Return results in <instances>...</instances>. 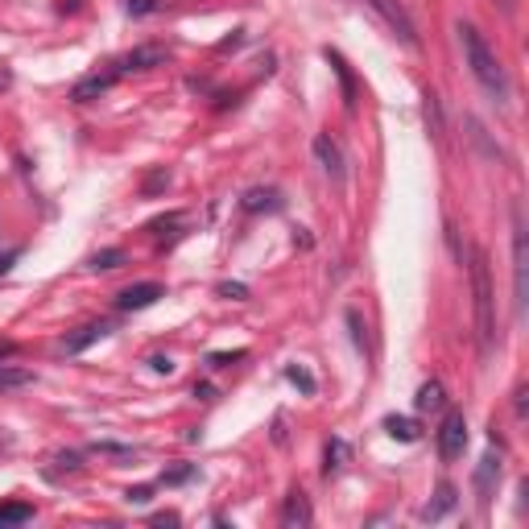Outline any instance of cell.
Returning a JSON list of instances; mask_svg holds the SVG:
<instances>
[{
    "label": "cell",
    "mask_w": 529,
    "mask_h": 529,
    "mask_svg": "<svg viewBox=\"0 0 529 529\" xmlns=\"http://www.w3.org/2000/svg\"><path fill=\"white\" fill-rule=\"evenodd\" d=\"M456 488H451V484H438V493H435V501L426 505V509H422V521H438V517H446V513L456 509Z\"/></svg>",
    "instance_id": "cell-12"
},
{
    "label": "cell",
    "mask_w": 529,
    "mask_h": 529,
    "mask_svg": "<svg viewBox=\"0 0 529 529\" xmlns=\"http://www.w3.org/2000/svg\"><path fill=\"white\" fill-rule=\"evenodd\" d=\"M496 5H501L505 13H513V5H517V0H496Z\"/></svg>",
    "instance_id": "cell-32"
},
{
    "label": "cell",
    "mask_w": 529,
    "mask_h": 529,
    "mask_svg": "<svg viewBox=\"0 0 529 529\" xmlns=\"http://www.w3.org/2000/svg\"><path fill=\"white\" fill-rule=\"evenodd\" d=\"M236 360H244V352H215L207 364H211V368H228V364H236Z\"/></svg>",
    "instance_id": "cell-24"
},
{
    "label": "cell",
    "mask_w": 529,
    "mask_h": 529,
    "mask_svg": "<svg viewBox=\"0 0 529 529\" xmlns=\"http://www.w3.org/2000/svg\"><path fill=\"white\" fill-rule=\"evenodd\" d=\"M240 207L244 211H278L281 199H278V191H260L257 186V191H249V195L240 199Z\"/></svg>",
    "instance_id": "cell-14"
},
{
    "label": "cell",
    "mask_w": 529,
    "mask_h": 529,
    "mask_svg": "<svg viewBox=\"0 0 529 529\" xmlns=\"http://www.w3.org/2000/svg\"><path fill=\"white\" fill-rule=\"evenodd\" d=\"M191 475H195V467H178V472L162 475V484H182V480H191Z\"/></svg>",
    "instance_id": "cell-26"
},
{
    "label": "cell",
    "mask_w": 529,
    "mask_h": 529,
    "mask_svg": "<svg viewBox=\"0 0 529 529\" xmlns=\"http://www.w3.org/2000/svg\"><path fill=\"white\" fill-rule=\"evenodd\" d=\"M525 228H521V207H513V294H517V310L525 307Z\"/></svg>",
    "instance_id": "cell-4"
},
{
    "label": "cell",
    "mask_w": 529,
    "mask_h": 529,
    "mask_svg": "<svg viewBox=\"0 0 529 529\" xmlns=\"http://www.w3.org/2000/svg\"><path fill=\"white\" fill-rule=\"evenodd\" d=\"M220 294H223V298H232V302H244V298H249V286H240V281H223Z\"/></svg>",
    "instance_id": "cell-23"
},
{
    "label": "cell",
    "mask_w": 529,
    "mask_h": 529,
    "mask_svg": "<svg viewBox=\"0 0 529 529\" xmlns=\"http://www.w3.org/2000/svg\"><path fill=\"white\" fill-rule=\"evenodd\" d=\"M13 352H17V344H9V339H0V360H9Z\"/></svg>",
    "instance_id": "cell-30"
},
{
    "label": "cell",
    "mask_w": 529,
    "mask_h": 529,
    "mask_svg": "<svg viewBox=\"0 0 529 529\" xmlns=\"http://www.w3.org/2000/svg\"><path fill=\"white\" fill-rule=\"evenodd\" d=\"M149 364H153V372H166V377L174 372V360H170V356H153Z\"/></svg>",
    "instance_id": "cell-27"
},
{
    "label": "cell",
    "mask_w": 529,
    "mask_h": 529,
    "mask_svg": "<svg viewBox=\"0 0 529 529\" xmlns=\"http://www.w3.org/2000/svg\"><path fill=\"white\" fill-rule=\"evenodd\" d=\"M149 493H153V488H145V484H141V488H129V493H124V501H129V505H149Z\"/></svg>",
    "instance_id": "cell-25"
},
{
    "label": "cell",
    "mask_w": 529,
    "mask_h": 529,
    "mask_svg": "<svg viewBox=\"0 0 529 529\" xmlns=\"http://www.w3.org/2000/svg\"><path fill=\"white\" fill-rule=\"evenodd\" d=\"M170 58L166 46H137L132 54L121 58V71H153V66H162Z\"/></svg>",
    "instance_id": "cell-8"
},
{
    "label": "cell",
    "mask_w": 529,
    "mask_h": 529,
    "mask_svg": "<svg viewBox=\"0 0 529 529\" xmlns=\"http://www.w3.org/2000/svg\"><path fill=\"white\" fill-rule=\"evenodd\" d=\"M339 459H348V443H339V438H335V443L327 446V472H331V467H339Z\"/></svg>",
    "instance_id": "cell-22"
},
{
    "label": "cell",
    "mask_w": 529,
    "mask_h": 529,
    "mask_svg": "<svg viewBox=\"0 0 529 529\" xmlns=\"http://www.w3.org/2000/svg\"><path fill=\"white\" fill-rule=\"evenodd\" d=\"M112 83H116V71H108V74H87V79H79V83H74L71 100L87 103V100H95V95H103V92H108Z\"/></svg>",
    "instance_id": "cell-10"
},
{
    "label": "cell",
    "mask_w": 529,
    "mask_h": 529,
    "mask_svg": "<svg viewBox=\"0 0 529 529\" xmlns=\"http://www.w3.org/2000/svg\"><path fill=\"white\" fill-rule=\"evenodd\" d=\"M459 42H464V58H467V66H472L475 83L493 95L496 103H505L509 100V74H505L501 58L493 54V46L484 42V34L475 25H467V21H459Z\"/></svg>",
    "instance_id": "cell-1"
},
{
    "label": "cell",
    "mask_w": 529,
    "mask_h": 529,
    "mask_svg": "<svg viewBox=\"0 0 529 529\" xmlns=\"http://www.w3.org/2000/svg\"><path fill=\"white\" fill-rule=\"evenodd\" d=\"M310 149H315V162L323 166V174L335 178V182H344V153H339V145H335L327 132H318V137L310 141Z\"/></svg>",
    "instance_id": "cell-7"
},
{
    "label": "cell",
    "mask_w": 529,
    "mask_h": 529,
    "mask_svg": "<svg viewBox=\"0 0 529 529\" xmlns=\"http://www.w3.org/2000/svg\"><path fill=\"white\" fill-rule=\"evenodd\" d=\"M385 430H389L393 438H401V443H418V426H414L409 418H397V414L385 418Z\"/></svg>",
    "instance_id": "cell-17"
},
{
    "label": "cell",
    "mask_w": 529,
    "mask_h": 529,
    "mask_svg": "<svg viewBox=\"0 0 529 529\" xmlns=\"http://www.w3.org/2000/svg\"><path fill=\"white\" fill-rule=\"evenodd\" d=\"M121 260H124L121 249H103V252H95V257H92V269H116Z\"/></svg>",
    "instance_id": "cell-19"
},
{
    "label": "cell",
    "mask_w": 529,
    "mask_h": 529,
    "mask_svg": "<svg viewBox=\"0 0 529 529\" xmlns=\"http://www.w3.org/2000/svg\"><path fill=\"white\" fill-rule=\"evenodd\" d=\"M472 294H475V335H480V352L493 356V344H496L493 273H488V257H484V252H472Z\"/></svg>",
    "instance_id": "cell-2"
},
{
    "label": "cell",
    "mask_w": 529,
    "mask_h": 529,
    "mask_svg": "<svg viewBox=\"0 0 529 529\" xmlns=\"http://www.w3.org/2000/svg\"><path fill=\"white\" fill-rule=\"evenodd\" d=\"M464 446H467V418L459 409H446L443 426H438V456H443L446 464H456V459L464 456Z\"/></svg>",
    "instance_id": "cell-3"
},
{
    "label": "cell",
    "mask_w": 529,
    "mask_h": 529,
    "mask_svg": "<svg viewBox=\"0 0 529 529\" xmlns=\"http://www.w3.org/2000/svg\"><path fill=\"white\" fill-rule=\"evenodd\" d=\"M25 385H34V372L13 368V364H0V393H9V389H25Z\"/></svg>",
    "instance_id": "cell-16"
},
{
    "label": "cell",
    "mask_w": 529,
    "mask_h": 529,
    "mask_svg": "<svg viewBox=\"0 0 529 529\" xmlns=\"http://www.w3.org/2000/svg\"><path fill=\"white\" fill-rule=\"evenodd\" d=\"M496 480H501V459H496V456H484L480 467H475V493H480L484 505L493 501V484Z\"/></svg>",
    "instance_id": "cell-9"
},
{
    "label": "cell",
    "mask_w": 529,
    "mask_h": 529,
    "mask_svg": "<svg viewBox=\"0 0 529 529\" xmlns=\"http://www.w3.org/2000/svg\"><path fill=\"white\" fill-rule=\"evenodd\" d=\"M281 525L294 529V525H310V505L302 493H289L286 505H281Z\"/></svg>",
    "instance_id": "cell-11"
},
{
    "label": "cell",
    "mask_w": 529,
    "mask_h": 529,
    "mask_svg": "<svg viewBox=\"0 0 529 529\" xmlns=\"http://www.w3.org/2000/svg\"><path fill=\"white\" fill-rule=\"evenodd\" d=\"M364 5H368V9H377L385 17V25L393 29V34L401 37V42H406V46H418V29H414V21H409V13L401 9L397 0H364Z\"/></svg>",
    "instance_id": "cell-5"
},
{
    "label": "cell",
    "mask_w": 529,
    "mask_h": 529,
    "mask_svg": "<svg viewBox=\"0 0 529 529\" xmlns=\"http://www.w3.org/2000/svg\"><path fill=\"white\" fill-rule=\"evenodd\" d=\"M162 294H166L162 281H137V286H129V289L116 294V310H145V307H153Z\"/></svg>",
    "instance_id": "cell-6"
},
{
    "label": "cell",
    "mask_w": 529,
    "mask_h": 529,
    "mask_svg": "<svg viewBox=\"0 0 529 529\" xmlns=\"http://www.w3.org/2000/svg\"><path fill=\"white\" fill-rule=\"evenodd\" d=\"M286 377H289V381H294L302 393H307V397H310V393H315V377H310L307 368H298V364H289V368H286Z\"/></svg>",
    "instance_id": "cell-20"
},
{
    "label": "cell",
    "mask_w": 529,
    "mask_h": 529,
    "mask_svg": "<svg viewBox=\"0 0 529 529\" xmlns=\"http://www.w3.org/2000/svg\"><path fill=\"white\" fill-rule=\"evenodd\" d=\"M108 331H112L108 323H87V327H79V335H71V339H66L63 348L74 356V352H83V348H92L95 339H103V335H108Z\"/></svg>",
    "instance_id": "cell-13"
},
{
    "label": "cell",
    "mask_w": 529,
    "mask_h": 529,
    "mask_svg": "<svg viewBox=\"0 0 529 529\" xmlns=\"http://www.w3.org/2000/svg\"><path fill=\"white\" fill-rule=\"evenodd\" d=\"M5 87H13V71H5V66H0V92H5Z\"/></svg>",
    "instance_id": "cell-31"
},
{
    "label": "cell",
    "mask_w": 529,
    "mask_h": 529,
    "mask_svg": "<svg viewBox=\"0 0 529 529\" xmlns=\"http://www.w3.org/2000/svg\"><path fill=\"white\" fill-rule=\"evenodd\" d=\"M153 521H158V525H178V513H158Z\"/></svg>",
    "instance_id": "cell-29"
},
{
    "label": "cell",
    "mask_w": 529,
    "mask_h": 529,
    "mask_svg": "<svg viewBox=\"0 0 529 529\" xmlns=\"http://www.w3.org/2000/svg\"><path fill=\"white\" fill-rule=\"evenodd\" d=\"M124 9H129V17H149V13L162 9V0H129Z\"/></svg>",
    "instance_id": "cell-21"
},
{
    "label": "cell",
    "mask_w": 529,
    "mask_h": 529,
    "mask_svg": "<svg viewBox=\"0 0 529 529\" xmlns=\"http://www.w3.org/2000/svg\"><path fill=\"white\" fill-rule=\"evenodd\" d=\"M21 257V252L17 249H13V252H5V257H0V278H5V273H9L13 269V260H17Z\"/></svg>",
    "instance_id": "cell-28"
},
{
    "label": "cell",
    "mask_w": 529,
    "mask_h": 529,
    "mask_svg": "<svg viewBox=\"0 0 529 529\" xmlns=\"http://www.w3.org/2000/svg\"><path fill=\"white\" fill-rule=\"evenodd\" d=\"M443 385H438V381H426V385H422V389H418V397H414V409H418V414H426V409H443Z\"/></svg>",
    "instance_id": "cell-15"
},
{
    "label": "cell",
    "mask_w": 529,
    "mask_h": 529,
    "mask_svg": "<svg viewBox=\"0 0 529 529\" xmlns=\"http://www.w3.org/2000/svg\"><path fill=\"white\" fill-rule=\"evenodd\" d=\"M34 521V505H0V525H25Z\"/></svg>",
    "instance_id": "cell-18"
}]
</instances>
